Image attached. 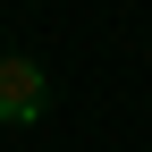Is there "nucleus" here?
I'll use <instances>...</instances> for the list:
<instances>
[{
	"mask_svg": "<svg viewBox=\"0 0 152 152\" xmlns=\"http://www.w3.org/2000/svg\"><path fill=\"white\" fill-rule=\"evenodd\" d=\"M51 110V76L34 59H0V127H34Z\"/></svg>",
	"mask_w": 152,
	"mask_h": 152,
	"instance_id": "nucleus-1",
	"label": "nucleus"
}]
</instances>
